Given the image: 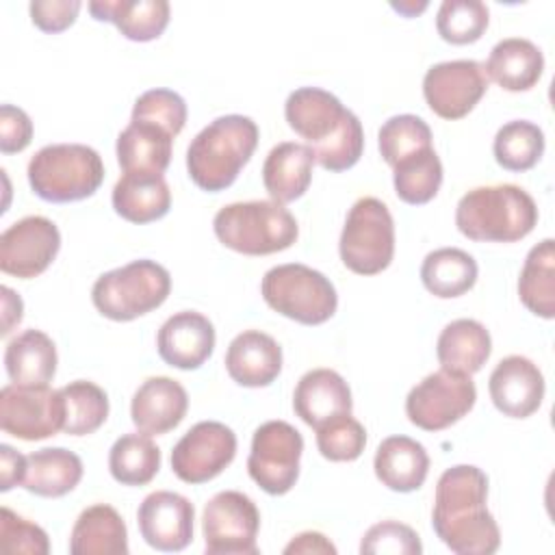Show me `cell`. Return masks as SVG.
I'll return each mask as SVG.
<instances>
[{
  "label": "cell",
  "instance_id": "obj_45",
  "mask_svg": "<svg viewBox=\"0 0 555 555\" xmlns=\"http://www.w3.org/2000/svg\"><path fill=\"white\" fill-rule=\"evenodd\" d=\"M80 9L82 4L78 0H35L28 7L33 24L48 35L67 30L76 22Z\"/></svg>",
  "mask_w": 555,
  "mask_h": 555
},
{
  "label": "cell",
  "instance_id": "obj_39",
  "mask_svg": "<svg viewBox=\"0 0 555 555\" xmlns=\"http://www.w3.org/2000/svg\"><path fill=\"white\" fill-rule=\"evenodd\" d=\"M377 147L382 158L395 167L403 158L431 147V128L416 115H395L382 124L377 132Z\"/></svg>",
  "mask_w": 555,
  "mask_h": 555
},
{
  "label": "cell",
  "instance_id": "obj_31",
  "mask_svg": "<svg viewBox=\"0 0 555 555\" xmlns=\"http://www.w3.org/2000/svg\"><path fill=\"white\" fill-rule=\"evenodd\" d=\"M54 340L41 330H26L9 340L4 349V369L11 384L48 386L56 373Z\"/></svg>",
  "mask_w": 555,
  "mask_h": 555
},
{
  "label": "cell",
  "instance_id": "obj_8",
  "mask_svg": "<svg viewBox=\"0 0 555 555\" xmlns=\"http://www.w3.org/2000/svg\"><path fill=\"white\" fill-rule=\"evenodd\" d=\"M260 293L269 308L301 325H321L338 308L334 284L321 271L301 262L269 269L262 278Z\"/></svg>",
  "mask_w": 555,
  "mask_h": 555
},
{
  "label": "cell",
  "instance_id": "obj_2",
  "mask_svg": "<svg viewBox=\"0 0 555 555\" xmlns=\"http://www.w3.org/2000/svg\"><path fill=\"white\" fill-rule=\"evenodd\" d=\"M284 117L327 171L351 169L364 152L360 119L343 102L319 87L295 89L284 104Z\"/></svg>",
  "mask_w": 555,
  "mask_h": 555
},
{
  "label": "cell",
  "instance_id": "obj_41",
  "mask_svg": "<svg viewBox=\"0 0 555 555\" xmlns=\"http://www.w3.org/2000/svg\"><path fill=\"white\" fill-rule=\"evenodd\" d=\"M314 431L319 453L330 462H353L366 447V429L351 414L330 418Z\"/></svg>",
  "mask_w": 555,
  "mask_h": 555
},
{
  "label": "cell",
  "instance_id": "obj_23",
  "mask_svg": "<svg viewBox=\"0 0 555 555\" xmlns=\"http://www.w3.org/2000/svg\"><path fill=\"white\" fill-rule=\"evenodd\" d=\"M375 477L392 492L418 490L429 473V455L410 436H388L379 442L373 460Z\"/></svg>",
  "mask_w": 555,
  "mask_h": 555
},
{
  "label": "cell",
  "instance_id": "obj_13",
  "mask_svg": "<svg viewBox=\"0 0 555 555\" xmlns=\"http://www.w3.org/2000/svg\"><path fill=\"white\" fill-rule=\"evenodd\" d=\"M65 401L61 388L7 384L0 390V427L20 440H43L63 431Z\"/></svg>",
  "mask_w": 555,
  "mask_h": 555
},
{
  "label": "cell",
  "instance_id": "obj_44",
  "mask_svg": "<svg viewBox=\"0 0 555 555\" xmlns=\"http://www.w3.org/2000/svg\"><path fill=\"white\" fill-rule=\"evenodd\" d=\"M0 542L7 553H26V555H48L50 540L48 533L11 512L9 507L0 509Z\"/></svg>",
  "mask_w": 555,
  "mask_h": 555
},
{
  "label": "cell",
  "instance_id": "obj_36",
  "mask_svg": "<svg viewBox=\"0 0 555 555\" xmlns=\"http://www.w3.org/2000/svg\"><path fill=\"white\" fill-rule=\"evenodd\" d=\"M395 193L410 206L427 204L442 184V163L434 147L421 150L392 167Z\"/></svg>",
  "mask_w": 555,
  "mask_h": 555
},
{
  "label": "cell",
  "instance_id": "obj_34",
  "mask_svg": "<svg viewBox=\"0 0 555 555\" xmlns=\"http://www.w3.org/2000/svg\"><path fill=\"white\" fill-rule=\"evenodd\" d=\"M518 297L522 306L540 319H555V243L544 238L533 245L525 258L518 278Z\"/></svg>",
  "mask_w": 555,
  "mask_h": 555
},
{
  "label": "cell",
  "instance_id": "obj_27",
  "mask_svg": "<svg viewBox=\"0 0 555 555\" xmlns=\"http://www.w3.org/2000/svg\"><path fill=\"white\" fill-rule=\"evenodd\" d=\"M89 13L98 22H111L130 41H154L169 24V2L165 0H95Z\"/></svg>",
  "mask_w": 555,
  "mask_h": 555
},
{
  "label": "cell",
  "instance_id": "obj_1",
  "mask_svg": "<svg viewBox=\"0 0 555 555\" xmlns=\"http://www.w3.org/2000/svg\"><path fill=\"white\" fill-rule=\"evenodd\" d=\"M488 477L473 464L447 468L436 483L431 527L457 555H490L501 544V531L488 512Z\"/></svg>",
  "mask_w": 555,
  "mask_h": 555
},
{
  "label": "cell",
  "instance_id": "obj_17",
  "mask_svg": "<svg viewBox=\"0 0 555 555\" xmlns=\"http://www.w3.org/2000/svg\"><path fill=\"white\" fill-rule=\"evenodd\" d=\"M193 503L171 490H156L137 509L141 538L156 551L176 553L193 540Z\"/></svg>",
  "mask_w": 555,
  "mask_h": 555
},
{
  "label": "cell",
  "instance_id": "obj_19",
  "mask_svg": "<svg viewBox=\"0 0 555 555\" xmlns=\"http://www.w3.org/2000/svg\"><path fill=\"white\" fill-rule=\"evenodd\" d=\"M215 325L197 310L171 314L156 334V349L163 362L182 371L199 369L215 349Z\"/></svg>",
  "mask_w": 555,
  "mask_h": 555
},
{
  "label": "cell",
  "instance_id": "obj_12",
  "mask_svg": "<svg viewBox=\"0 0 555 555\" xmlns=\"http://www.w3.org/2000/svg\"><path fill=\"white\" fill-rule=\"evenodd\" d=\"M260 512L256 503L238 492H217L204 507L202 533L210 555H256Z\"/></svg>",
  "mask_w": 555,
  "mask_h": 555
},
{
  "label": "cell",
  "instance_id": "obj_47",
  "mask_svg": "<svg viewBox=\"0 0 555 555\" xmlns=\"http://www.w3.org/2000/svg\"><path fill=\"white\" fill-rule=\"evenodd\" d=\"M26 475V455L15 451L9 444H0V490L9 492L24 481Z\"/></svg>",
  "mask_w": 555,
  "mask_h": 555
},
{
  "label": "cell",
  "instance_id": "obj_9",
  "mask_svg": "<svg viewBox=\"0 0 555 555\" xmlns=\"http://www.w3.org/2000/svg\"><path fill=\"white\" fill-rule=\"evenodd\" d=\"M338 251L343 264L358 275H377L395 256V221L377 197H360L347 212Z\"/></svg>",
  "mask_w": 555,
  "mask_h": 555
},
{
  "label": "cell",
  "instance_id": "obj_14",
  "mask_svg": "<svg viewBox=\"0 0 555 555\" xmlns=\"http://www.w3.org/2000/svg\"><path fill=\"white\" fill-rule=\"evenodd\" d=\"M236 455V434L219 421L195 423L171 451V470L184 483H206Z\"/></svg>",
  "mask_w": 555,
  "mask_h": 555
},
{
  "label": "cell",
  "instance_id": "obj_50",
  "mask_svg": "<svg viewBox=\"0 0 555 555\" xmlns=\"http://www.w3.org/2000/svg\"><path fill=\"white\" fill-rule=\"evenodd\" d=\"M390 7H392L395 11H399L401 15H405V17H416L418 13H423V11L427 9V2H418V4H416V2H399V4L392 2Z\"/></svg>",
  "mask_w": 555,
  "mask_h": 555
},
{
  "label": "cell",
  "instance_id": "obj_3",
  "mask_svg": "<svg viewBox=\"0 0 555 555\" xmlns=\"http://www.w3.org/2000/svg\"><path fill=\"white\" fill-rule=\"evenodd\" d=\"M258 126L247 115H223L195 134L186 150L189 178L208 193L225 191L249 163Z\"/></svg>",
  "mask_w": 555,
  "mask_h": 555
},
{
  "label": "cell",
  "instance_id": "obj_40",
  "mask_svg": "<svg viewBox=\"0 0 555 555\" xmlns=\"http://www.w3.org/2000/svg\"><path fill=\"white\" fill-rule=\"evenodd\" d=\"M490 11L479 0H444L436 15L438 35L453 46H468L481 39Z\"/></svg>",
  "mask_w": 555,
  "mask_h": 555
},
{
  "label": "cell",
  "instance_id": "obj_25",
  "mask_svg": "<svg viewBox=\"0 0 555 555\" xmlns=\"http://www.w3.org/2000/svg\"><path fill=\"white\" fill-rule=\"evenodd\" d=\"M173 134L165 128L130 119L117 137V163L124 173H165L171 160Z\"/></svg>",
  "mask_w": 555,
  "mask_h": 555
},
{
  "label": "cell",
  "instance_id": "obj_48",
  "mask_svg": "<svg viewBox=\"0 0 555 555\" xmlns=\"http://www.w3.org/2000/svg\"><path fill=\"white\" fill-rule=\"evenodd\" d=\"M286 555L293 553H336V546L319 531H304L299 535H295L286 546H284Z\"/></svg>",
  "mask_w": 555,
  "mask_h": 555
},
{
  "label": "cell",
  "instance_id": "obj_10",
  "mask_svg": "<svg viewBox=\"0 0 555 555\" xmlns=\"http://www.w3.org/2000/svg\"><path fill=\"white\" fill-rule=\"evenodd\" d=\"M477 401L470 375L438 369L423 377L405 397V414L425 431H442L462 421Z\"/></svg>",
  "mask_w": 555,
  "mask_h": 555
},
{
  "label": "cell",
  "instance_id": "obj_29",
  "mask_svg": "<svg viewBox=\"0 0 555 555\" xmlns=\"http://www.w3.org/2000/svg\"><path fill=\"white\" fill-rule=\"evenodd\" d=\"M492 353V338L486 325L475 319H455L438 336L436 356L442 369L475 375Z\"/></svg>",
  "mask_w": 555,
  "mask_h": 555
},
{
  "label": "cell",
  "instance_id": "obj_16",
  "mask_svg": "<svg viewBox=\"0 0 555 555\" xmlns=\"http://www.w3.org/2000/svg\"><path fill=\"white\" fill-rule=\"evenodd\" d=\"M61 249V232L41 215L24 217L0 234V269L7 275L30 280L41 275Z\"/></svg>",
  "mask_w": 555,
  "mask_h": 555
},
{
  "label": "cell",
  "instance_id": "obj_28",
  "mask_svg": "<svg viewBox=\"0 0 555 555\" xmlns=\"http://www.w3.org/2000/svg\"><path fill=\"white\" fill-rule=\"evenodd\" d=\"M483 69L505 91H529L542 78L544 56L533 41L507 37L490 50Z\"/></svg>",
  "mask_w": 555,
  "mask_h": 555
},
{
  "label": "cell",
  "instance_id": "obj_37",
  "mask_svg": "<svg viewBox=\"0 0 555 555\" xmlns=\"http://www.w3.org/2000/svg\"><path fill=\"white\" fill-rule=\"evenodd\" d=\"M494 160L507 171H527L544 154V132L538 124L514 119L499 128L492 143Z\"/></svg>",
  "mask_w": 555,
  "mask_h": 555
},
{
  "label": "cell",
  "instance_id": "obj_49",
  "mask_svg": "<svg viewBox=\"0 0 555 555\" xmlns=\"http://www.w3.org/2000/svg\"><path fill=\"white\" fill-rule=\"evenodd\" d=\"M0 293H2V330H0V334L7 336L13 332L15 325H20V321L24 317L22 314L24 304H22L20 295L15 291H11L9 286H2Z\"/></svg>",
  "mask_w": 555,
  "mask_h": 555
},
{
  "label": "cell",
  "instance_id": "obj_5",
  "mask_svg": "<svg viewBox=\"0 0 555 555\" xmlns=\"http://www.w3.org/2000/svg\"><path fill=\"white\" fill-rule=\"evenodd\" d=\"M212 230L221 245L243 256L284 251L299 236V225L291 210L273 199L228 204L215 215Z\"/></svg>",
  "mask_w": 555,
  "mask_h": 555
},
{
  "label": "cell",
  "instance_id": "obj_11",
  "mask_svg": "<svg viewBox=\"0 0 555 555\" xmlns=\"http://www.w3.org/2000/svg\"><path fill=\"white\" fill-rule=\"evenodd\" d=\"M301 453L304 438L291 423L267 421L254 431L247 473L267 494H286L297 483Z\"/></svg>",
  "mask_w": 555,
  "mask_h": 555
},
{
  "label": "cell",
  "instance_id": "obj_7",
  "mask_svg": "<svg viewBox=\"0 0 555 555\" xmlns=\"http://www.w3.org/2000/svg\"><path fill=\"white\" fill-rule=\"evenodd\" d=\"M169 291V271L156 260L141 258L102 273L91 288V301L111 321H134L160 308Z\"/></svg>",
  "mask_w": 555,
  "mask_h": 555
},
{
  "label": "cell",
  "instance_id": "obj_18",
  "mask_svg": "<svg viewBox=\"0 0 555 555\" xmlns=\"http://www.w3.org/2000/svg\"><path fill=\"white\" fill-rule=\"evenodd\" d=\"M494 408L509 418H527L540 410L544 399V375L525 356L503 358L488 379Z\"/></svg>",
  "mask_w": 555,
  "mask_h": 555
},
{
  "label": "cell",
  "instance_id": "obj_4",
  "mask_svg": "<svg viewBox=\"0 0 555 555\" xmlns=\"http://www.w3.org/2000/svg\"><path fill=\"white\" fill-rule=\"evenodd\" d=\"M538 206L516 184L475 186L455 208L457 230L477 243H516L533 232Z\"/></svg>",
  "mask_w": 555,
  "mask_h": 555
},
{
  "label": "cell",
  "instance_id": "obj_30",
  "mask_svg": "<svg viewBox=\"0 0 555 555\" xmlns=\"http://www.w3.org/2000/svg\"><path fill=\"white\" fill-rule=\"evenodd\" d=\"M72 555H126L128 531L119 512L95 503L80 512L69 535Z\"/></svg>",
  "mask_w": 555,
  "mask_h": 555
},
{
  "label": "cell",
  "instance_id": "obj_33",
  "mask_svg": "<svg viewBox=\"0 0 555 555\" xmlns=\"http://www.w3.org/2000/svg\"><path fill=\"white\" fill-rule=\"evenodd\" d=\"M475 258L460 247H440L425 256L421 264L423 286L440 299H453L468 293L477 282Z\"/></svg>",
  "mask_w": 555,
  "mask_h": 555
},
{
  "label": "cell",
  "instance_id": "obj_35",
  "mask_svg": "<svg viewBox=\"0 0 555 555\" xmlns=\"http://www.w3.org/2000/svg\"><path fill=\"white\" fill-rule=\"evenodd\" d=\"M160 468V449L143 434H124L108 451V470L121 486H145Z\"/></svg>",
  "mask_w": 555,
  "mask_h": 555
},
{
  "label": "cell",
  "instance_id": "obj_15",
  "mask_svg": "<svg viewBox=\"0 0 555 555\" xmlns=\"http://www.w3.org/2000/svg\"><path fill=\"white\" fill-rule=\"evenodd\" d=\"M488 91V76L481 63L457 59L436 63L423 78L427 106L442 119L455 121L466 117Z\"/></svg>",
  "mask_w": 555,
  "mask_h": 555
},
{
  "label": "cell",
  "instance_id": "obj_26",
  "mask_svg": "<svg viewBox=\"0 0 555 555\" xmlns=\"http://www.w3.org/2000/svg\"><path fill=\"white\" fill-rule=\"evenodd\" d=\"M115 212L130 223H152L171 208V191L163 173H121L111 195Z\"/></svg>",
  "mask_w": 555,
  "mask_h": 555
},
{
  "label": "cell",
  "instance_id": "obj_20",
  "mask_svg": "<svg viewBox=\"0 0 555 555\" xmlns=\"http://www.w3.org/2000/svg\"><path fill=\"white\" fill-rule=\"evenodd\" d=\"M189 410V395L178 379L147 377L132 395L130 416L139 431L163 436L176 429Z\"/></svg>",
  "mask_w": 555,
  "mask_h": 555
},
{
  "label": "cell",
  "instance_id": "obj_46",
  "mask_svg": "<svg viewBox=\"0 0 555 555\" xmlns=\"http://www.w3.org/2000/svg\"><path fill=\"white\" fill-rule=\"evenodd\" d=\"M33 141V121L20 106H0V152L17 154Z\"/></svg>",
  "mask_w": 555,
  "mask_h": 555
},
{
  "label": "cell",
  "instance_id": "obj_43",
  "mask_svg": "<svg viewBox=\"0 0 555 555\" xmlns=\"http://www.w3.org/2000/svg\"><path fill=\"white\" fill-rule=\"evenodd\" d=\"M360 553L364 555H418L423 553V544L418 533L399 520H382L362 535Z\"/></svg>",
  "mask_w": 555,
  "mask_h": 555
},
{
  "label": "cell",
  "instance_id": "obj_38",
  "mask_svg": "<svg viewBox=\"0 0 555 555\" xmlns=\"http://www.w3.org/2000/svg\"><path fill=\"white\" fill-rule=\"evenodd\" d=\"M65 401V425L63 431L69 436H87L98 431L108 418V397L106 392L89 382L76 379L61 388Z\"/></svg>",
  "mask_w": 555,
  "mask_h": 555
},
{
  "label": "cell",
  "instance_id": "obj_22",
  "mask_svg": "<svg viewBox=\"0 0 555 555\" xmlns=\"http://www.w3.org/2000/svg\"><path fill=\"white\" fill-rule=\"evenodd\" d=\"M351 408L349 384L334 369H312L304 373L293 392L295 414L312 429L340 414H351Z\"/></svg>",
  "mask_w": 555,
  "mask_h": 555
},
{
  "label": "cell",
  "instance_id": "obj_21",
  "mask_svg": "<svg viewBox=\"0 0 555 555\" xmlns=\"http://www.w3.org/2000/svg\"><path fill=\"white\" fill-rule=\"evenodd\" d=\"M225 371L238 386L264 388L282 371V347L260 330H245L228 345Z\"/></svg>",
  "mask_w": 555,
  "mask_h": 555
},
{
  "label": "cell",
  "instance_id": "obj_24",
  "mask_svg": "<svg viewBox=\"0 0 555 555\" xmlns=\"http://www.w3.org/2000/svg\"><path fill=\"white\" fill-rule=\"evenodd\" d=\"M314 154L308 145L284 141L271 147L262 165V184L273 202L288 204L299 199L312 182Z\"/></svg>",
  "mask_w": 555,
  "mask_h": 555
},
{
  "label": "cell",
  "instance_id": "obj_32",
  "mask_svg": "<svg viewBox=\"0 0 555 555\" xmlns=\"http://www.w3.org/2000/svg\"><path fill=\"white\" fill-rule=\"evenodd\" d=\"M82 460L63 447H46L26 455L22 486L37 496L59 499L72 492L82 479Z\"/></svg>",
  "mask_w": 555,
  "mask_h": 555
},
{
  "label": "cell",
  "instance_id": "obj_6",
  "mask_svg": "<svg viewBox=\"0 0 555 555\" xmlns=\"http://www.w3.org/2000/svg\"><path fill=\"white\" fill-rule=\"evenodd\" d=\"M33 193L52 204H69L91 197L104 180L100 154L82 143H52L28 163Z\"/></svg>",
  "mask_w": 555,
  "mask_h": 555
},
{
  "label": "cell",
  "instance_id": "obj_42",
  "mask_svg": "<svg viewBox=\"0 0 555 555\" xmlns=\"http://www.w3.org/2000/svg\"><path fill=\"white\" fill-rule=\"evenodd\" d=\"M130 119L152 121L178 137L186 124V102L171 89H150L134 100Z\"/></svg>",
  "mask_w": 555,
  "mask_h": 555
}]
</instances>
